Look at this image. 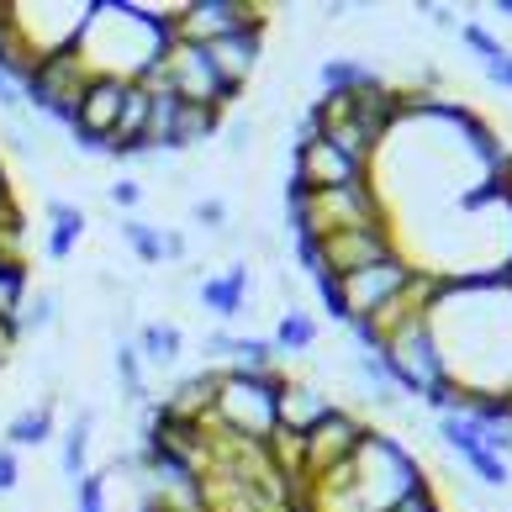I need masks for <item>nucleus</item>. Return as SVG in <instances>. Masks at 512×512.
<instances>
[{
    "instance_id": "obj_10",
    "label": "nucleus",
    "mask_w": 512,
    "mask_h": 512,
    "mask_svg": "<svg viewBox=\"0 0 512 512\" xmlns=\"http://www.w3.org/2000/svg\"><path fill=\"white\" fill-rule=\"evenodd\" d=\"M206 59H212V69L222 74L227 85H249V74L259 64V48H264V27H243V32H227L217 37V43H201Z\"/></svg>"
},
{
    "instance_id": "obj_8",
    "label": "nucleus",
    "mask_w": 512,
    "mask_h": 512,
    "mask_svg": "<svg viewBox=\"0 0 512 512\" xmlns=\"http://www.w3.org/2000/svg\"><path fill=\"white\" fill-rule=\"evenodd\" d=\"M391 254H402V249H396V238H391V222L349 227V233L322 238V270H333V275H354V270L381 264V259H391Z\"/></svg>"
},
{
    "instance_id": "obj_13",
    "label": "nucleus",
    "mask_w": 512,
    "mask_h": 512,
    "mask_svg": "<svg viewBox=\"0 0 512 512\" xmlns=\"http://www.w3.org/2000/svg\"><path fill=\"white\" fill-rule=\"evenodd\" d=\"M333 412V402L322 396L317 386H280V396H275V428H291V433H307L317 417H328Z\"/></svg>"
},
{
    "instance_id": "obj_9",
    "label": "nucleus",
    "mask_w": 512,
    "mask_h": 512,
    "mask_svg": "<svg viewBox=\"0 0 512 512\" xmlns=\"http://www.w3.org/2000/svg\"><path fill=\"white\" fill-rule=\"evenodd\" d=\"M439 439L460 454V460L476 470V481L481 486H512V465L507 460H497L486 444H481V428L470 423L465 412H449V417H439Z\"/></svg>"
},
{
    "instance_id": "obj_33",
    "label": "nucleus",
    "mask_w": 512,
    "mask_h": 512,
    "mask_svg": "<svg viewBox=\"0 0 512 512\" xmlns=\"http://www.w3.org/2000/svg\"><path fill=\"white\" fill-rule=\"evenodd\" d=\"M159 243H164V259H185V254H191V243H185V233H180V227H164V233H159Z\"/></svg>"
},
{
    "instance_id": "obj_6",
    "label": "nucleus",
    "mask_w": 512,
    "mask_h": 512,
    "mask_svg": "<svg viewBox=\"0 0 512 512\" xmlns=\"http://www.w3.org/2000/svg\"><path fill=\"white\" fill-rule=\"evenodd\" d=\"M243 27H264L259 6H249V0H185L175 16L180 43H217V37L243 32Z\"/></svg>"
},
{
    "instance_id": "obj_35",
    "label": "nucleus",
    "mask_w": 512,
    "mask_h": 512,
    "mask_svg": "<svg viewBox=\"0 0 512 512\" xmlns=\"http://www.w3.org/2000/svg\"><path fill=\"white\" fill-rule=\"evenodd\" d=\"M428 16H433V27H444V32H449V27H454V11H449V6H433V11H428Z\"/></svg>"
},
{
    "instance_id": "obj_26",
    "label": "nucleus",
    "mask_w": 512,
    "mask_h": 512,
    "mask_svg": "<svg viewBox=\"0 0 512 512\" xmlns=\"http://www.w3.org/2000/svg\"><path fill=\"white\" fill-rule=\"evenodd\" d=\"M74 502H80V512H106V476H85L74 481Z\"/></svg>"
},
{
    "instance_id": "obj_17",
    "label": "nucleus",
    "mask_w": 512,
    "mask_h": 512,
    "mask_svg": "<svg viewBox=\"0 0 512 512\" xmlns=\"http://www.w3.org/2000/svg\"><path fill=\"white\" fill-rule=\"evenodd\" d=\"M317 80H322V96H354V90L381 85V74L365 69L359 59H328V64L317 69Z\"/></svg>"
},
{
    "instance_id": "obj_2",
    "label": "nucleus",
    "mask_w": 512,
    "mask_h": 512,
    "mask_svg": "<svg viewBox=\"0 0 512 512\" xmlns=\"http://www.w3.org/2000/svg\"><path fill=\"white\" fill-rule=\"evenodd\" d=\"M280 375H233L222 370V386H217V407L206 423L222 428V433H238L249 444H264L275 433V396H280Z\"/></svg>"
},
{
    "instance_id": "obj_4",
    "label": "nucleus",
    "mask_w": 512,
    "mask_h": 512,
    "mask_svg": "<svg viewBox=\"0 0 512 512\" xmlns=\"http://www.w3.org/2000/svg\"><path fill=\"white\" fill-rule=\"evenodd\" d=\"M127 101V80H111V74H90L80 90V106H74V138H80V154H106L111 132H117Z\"/></svg>"
},
{
    "instance_id": "obj_20",
    "label": "nucleus",
    "mask_w": 512,
    "mask_h": 512,
    "mask_svg": "<svg viewBox=\"0 0 512 512\" xmlns=\"http://www.w3.org/2000/svg\"><path fill=\"white\" fill-rule=\"evenodd\" d=\"M275 349L270 338H233V354H227V370L233 375H275Z\"/></svg>"
},
{
    "instance_id": "obj_32",
    "label": "nucleus",
    "mask_w": 512,
    "mask_h": 512,
    "mask_svg": "<svg viewBox=\"0 0 512 512\" xmlns=\"http://www.w3.org/2000/svg\"><path fill=\"white\" fill-rule=\"evenodd\" d=\"M201 354H212V359H227L233 354V333H222V328H212L201 338Z\"/></svg>"
},
{
    "instance_id": "obj_34",
    "label": "nucleus",
    "mask_w": 512,
    "mask_h": 512,
    "mask_svg": "<svg viewBox=\"0 0 512 512\" xmlns=\"http://www.w3.org/2000/svg\"><path fill=\"white\" fill-rule=\"evenodd\" d=\"M486 74H491V85L512 90V53H502V59H486Z\"/></svg>"
},
{
    "instance_id": "obj_15",
    "label": "nucleus",
    "mask_w": 512,
    "mask_h": 512,
    "mask_svg": "<svg viewBox=\"0 0 512 512\" xmlns=\"http://www.w3.org/2000/svg\"><path fill=\"white\" fill-rule=\"evenodd\" d=\"M48 439H53V396L27 407V412H16L6 423V449H43Z\"/></svg>"
},
{
    "instance_id": "obj_25",
    "label": "nucleus",
    "mask_w": 512,
    "mask_h": 512,
    "mask_svg": "<svg viewBox=\"0 0 512 512\" xmlns=\"http://www.w3.org/2000/svg\"><path fill=\"white\" fill-rule=\"evenodd\" d=\"M191 217H196L201 227H212V233H222V238L233 233V227H227V222H233V212H227V201H222V196H201V201L191 206Z\"/></svg>"
},
{
    "instance_id": "obj_36",
    "label": "nucleus",
    "mask_w": 512,
    "mask_h": 512,
    "mask_svg": "<svg viewBox=\"0 0 512 512\" xmlns=\"http://www.w3.org/2000/svg\"><path fill=\"white\" fill-rule=\"evenodd\" d=\"M491 11H497V16H507V22H512V0H491Z\"/></svg>"
},
{
    "instance_id": "obj_23",
    "label": "nucleus",
    "mask_w": 512,
    "mask_h": 512,
    "mask_svg": "<svg viewBox=\"0 0 512 512\" xmlns=\"http://www.w3.org/2000/svg\"><path fill=\"white\" fill-rule=\"evenodd\" d=\"M122 238H127V249L138 254L143 264H164V243H159V227H154V222L127 217V222H122Z\"/></svg>"
},
{
    "instance_id": "obj_24",
    "label": "nucleus",
    "mask_w": 512,
    "mask_h": 512,
    "mask_svg": "<svg viewBox=\"0 0 512 512\" xmlns=\"http://www.w3.org/2000/svg\"><path fill=\"white\" fill-rule=\"evenodd\" d=\"M312 286L322 296V307H328V317L338 322V328H349V307H344V286H338V275L322 270V275H312Z\"/></svg>"
},
{
    "instance_id": "obj_14",
    "label": "nucleus",
    "mask_w": 512,
    "mask_h": 512,
    "mask_svg": "<svg viewBox=\"0 0 512 512\" xmlns=\"http://www.w3.org/2000/svg\"><path fill=\"white\" fill-rule=\"evenodd\" d=\"M138 359L143 365H154V370H169V365H180V354H185V333L175 328V322H143L138 328Z\"/></svg>"
},
{
    "instance_id": "obj_12",
    "label": "nucleus",
    "mask_w": 512,
    "mask_h": 512,
    "mask_svg": "<svg viewBox=\"0 0 512 512\" xmlns=\"http://www.w3.org/2000/svg\"><path fill=\"white\" fill-rule=\"evenodd\" d=\"M217 386H222V370H201V375H185V381L164 396V407L169 417H191V423H206L217 407Z\"/></svg>"
},
{
    "instance_id": "obj_29",
    "label": "nucleus",
    "mask_w": 512,
    "mask_h": 512,
    "mask_svg": "<svg viewBox=\"0 0 512 512\" xmlns=\"http://www.w3.org/2000/svg\"><path fill=\"white\" fill-rule=\"evenodd\" d=\"M106 196H111V206H122V212H132V206L143 201V180L122 175V180H111V185H106Z\"/></svg>"
},
{
    "instance_id": "obj_19",
    "label": "nucleus",
    "mask_w": 512,
    "mask_h": 512,
    "mask_svg": "<svg viewBox=\"0 0 512 512\" xmlns=\"http://www.w3.org/2000/svg\"><path fill=\"white\" fill-rule=\"evenodd\" d=\"M90 428H96V412L80 407V412H74V423H69V433H64V476L69 481H80L85 465H90Z\"/></svg>"
},
{
    "instance_id": "obj_18",
    "label": "nucleus",
    "mask_w": 512,
    "mask_h": 512,
    "mask_svg": "<svg viewBox=\"0 0 512 512\" xmlns=\"http://www.w3.org/2000/svg\"><path fill=\"white\" fill-rule=\"evenodd\" d=\"M312 344H317V322L301 312V307H286V312H280L270 349H275V354H307Z\"/></svg>"
},
{
    "instance_id": "obj_11",
    "label": "nucleus",
    "mask_w": 512,
    "mask_h": 512,
    "mask_svg": "<svg viewBox=\"0 0 512 512\" xmlns=\"http://www.w3.org/2000/svg\"><path fill=\"white\" fill-rule=\"evenodd\" d=\"M254 296V275H249V264H227L222 275H206L201 286H196V301H201V312H212L217 322H233L243 312V301Z\"/></svg>"
},
{
    "instance_id": "obj_28",
    "label": "nucleus",
    "mask_w": 512,
    "mask_h": 512,
    "mask_svg": "<svg viewBox=\"0 0 512 512\" xmlns=\"http://www.w3.org/2000/svg\"><path fill=\"white\" fill-rule=\"evenodd\" d=\"M460 37H465V43L481 53V59H502V53H507V48H502L497 37H491V32L481 27V22H465V27H460Z\"/></svg>"
},
{
    "instance_id": "obj_21",
    "label": "nucleus",
    "mask_w": 512,
    "mask_h": 512,
    "mask_svg": "<svg viewBox=\"0 0 512 512\" xmlns=\"http://www.w3.org/2000/svg\"><path fill=\"white\" fill-rule=\"evenodd\" d=\"M59 322V291H37L16 307V328L22 333H48Z\"/></svg>"
},
{
    "instance_id": "obj_30",
    "label": "nucleus",
    "mask_w": 512,
    "mask_h": 512,
    "mask_svg": "<svg viewBox=\"0 0 512 512\" xmlns=\"http://www.w3.org/2000/svg\"><path fill=\"white\" fill-rule=\"evenodd\" d=\"M16 481H22V460H16V449L0 444V497H11Z\"/></svg>"
},
{
    "instance_id": "obj_27",
    "label": "nucleus",
    "mask_w": 512,
    "mask_h": 512,
    "mask_svg": "<svg viewBox=\"0 0 512 512\" xmlns=\"http://www.w3.org/2000/svg\"><path fill=\"white\" fill-rule=\"evenodd\" d=\"M254 138H259V122H254V117H238L233 127H227V154L243 159V154L254 148Z\"/></svg>"
},
{
    "instance_id": "obj_1",
    "label": "nucleus",
    "mask_w": 512,
    "mask_h": 512,
    "mask_svg": "<svg viewBox=\"0 0 512 512\" xmlns=\"http://www.w3.org/2000/svg\"><path fill=\"white\" fill-rule=\"evenodd\" d=\"M423 486V465L407 444H396L391 433H365L344 465H333L328 476L301 486V502L312 512H386Z\"/></svg>"
},
{
    "instance_id": "obj_31",
    "label": "nucleus",
    "mask_w": 512,
    "mask_h": 512,
    "mask_svg": "<svg viewBox=\"0 0 512 512\" xmlns=\"http://www.w3.org/2000/svg\"><path fill=\"white\" fill-rule=\"evenodd\" d=\"M22 106H27V101H22V85H16L11 74L0 69V111H6V117L16 122V117H22Z\"/></svg>"
},
{
    "instance_id": "obj_7",
    "label": "nucleus",
    "mask_w": 512,
    "mask_h": 512,
    "mask_svg": "<svg viewBox=\"0 0 512 512\" xmlns=\"http://www.w3.org/2000/svg\"><path fill=\"white\" fill-rule=\"evenodd\" d=\"M354 180H370L365 164H354L349 154H338L333 143H296L291 154V185L301 191H338V185H354Z\"/></svg>"
},
{
    "instance_id": "obj_22",
    "label": "nucleus",
    "mask_w": 512,
    "mask_h": 512,
    "mask_svg": "<svg viewBox=\"0 0 512 512\" xmlns=\"http://www.w3.org/2000/svg\"><path fill=\"white\" fill-rule=\"evenodd\" d=\"M111 365H117L122 402H127V407H138L143 396H148V381H143V359H138V349H132V344H117V359H111Z\"/></svg>"
},
{
    "instance_id": "obj_5",
    "label": "nucleus",
    "mask_w": 512,
    "mask_h": 512,
    "mask_svg": "<svg viewBox=\"0 0 512 512\" xmlns=\"http://www.w3.org/2000/svg\"><path fill=\"white\" fill-rule=\"evenodd\" d=\"M407 280H412V259H407V254H391V259L365 264V270H354V275H338L349 322H354V317H375L386 301H396V296L407 291Z\"/></svg>"
},
{
    "instance_id": "obj_16",
    "label": "nucleus",
    "mask_w": 512,
    "mask_h": 512,
    "mask_svg": "<svg viewBox=\"0 0 512 512\" xmlns=\"http://www.w3.org/2000/svg\"><path fill=\"white\" fill-rule=\"evenodd\" d=\"M48 259H69L74 254V243H80V233H85V212L80 206H69V201H48Z\"/></svg>"
},
{
    "instance_id": "obj_3",
    "label": "nucleus",
    "mask_w": 512,
    "mask_h": 512,
    "mask_svg": "<svg viewBox=\"0 0 512 512\" xmlns=\"http://www.w3.org/2000/svg\"><path fill=\"white\" fill-rule=\"evenodd\" d=\"M365 423H359L354 412H344V407H333L328 417H317V423L301 433V486L307 481H317V476H328L333 465H344L349 454L365 444Z\"/></svg>"
}]
</instances>
